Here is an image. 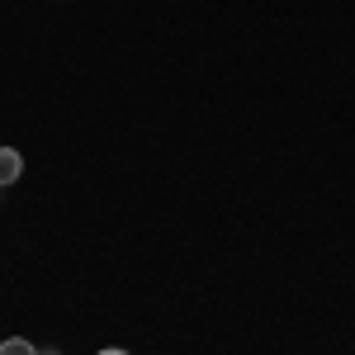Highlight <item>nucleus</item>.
<instances>
[{"label": "nucleus", "mask_w": 355, "mask_h": 355, "mask_svg": "<svg viewBox=\"0 0 355 355\" xmlns=\"http://www.w3.org/2000/svg\"><path fill=\"white\" fill-rule=\"evenodd\" d=\"M19 175H24V157H19L15 147H0V190H5V185H15Z\"/></svg>", "instance_id": "nucleus-1"}, {"label": "nucleus", "mask_w": 355, "mask_h": 355, "mask_svg": "<svg viewBox=\"0 0 355 355\" xmlns=\"http://www.w3.org/2000/svg\"><path fill=\"white\" fill-rule=\"evenodd\" d=\"M0 355H43V351H33L28 341H19V336H10V341H0Z\"/></svg>", "instance_id": "nucleus-2"}, {"label": "nucleus", "mask_w": 355, "mask_h": 355, "mask_svg": "<svg viewBox=\"0 0 355 355\" xmlns=\"http://www.w3.org/2000/svg\"><path fill=\"white\" fill-rule=\"evenodd\" d=\"M100 355H128V351H114V346H110V351H100Z\"/></svg>", "instance_id": "nucleus-3"}, {"label": "nucleus", "mask_w": 355, "mask_h": 355, "mask_svg": "<svg viewBox=\"0 0 355 355\" xmlns=\"http://www.w3.org/2000/svg\"><path fill=\"white\" fill-rule=\"evenodd\" d=\"M43 355H62V351H43Z\"/></svg>", "instance_id": "nucleus-4"}]
</instances>
